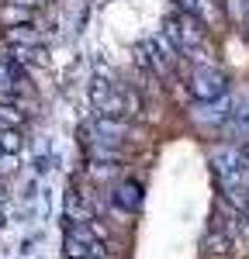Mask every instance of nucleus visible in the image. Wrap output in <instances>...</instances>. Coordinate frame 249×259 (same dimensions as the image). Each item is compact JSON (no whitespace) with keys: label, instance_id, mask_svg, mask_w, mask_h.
<instances>
[{"label":"nucleus","instance_id":"obj_1","mask_svg":"<svg viewBox=\"0 0 249 259\" xmlns=\"http://www.w3.org/2000/svg\"><path fill=\"white\" fill-rule=\"evenodd\" d=\"M111 204H118L128 214H135V211L142 207V187H139L135 180H118V183L111 187Z\"/></svg>","mask_w":249,"mask_h":259},{"label":"nucleus","instance_id":"obj_2","mask_svg":"<svg viewBox=\"0 0 249 259\" xmlns=\"http://www.w3.org/2000/svg\"><path fill=\"white\" fill-rule=\"evenodd\" d=\"M0 41L4 45H35V49H42L45 45V31L31 28V24H14V28H4Z\"/></svg>","mask_w":249,"mask_h":259},{"label":"nucleus","instance_id":"obj_3","mask_svg":"<svg viewBox=\"0 0 249 259\" xmlns=\"http://www.w3.org/2000/svg\"><path fill=\"white\" fill-rule=\"evenodd\" d=\"M31 21V7H18V4H4L0 7V24L14 28V24H28Z\"/></svg>","mask_w":249,"mask_h":259},{"label":"nucleus","instance_id":"obj_4","mask_svg":"<svg viewBox=\"0 0 249 259\" xmlns=\"http://www.w3.org/2000/svg\"><path fill=\"white\" fill-rule=\"evenodd\" d=\"M28 118V111H21L14 104H0V132H7V128H21Z\"/></svg>","mask_w":249,"mask_h":259},{"label":"nucleus","instance_id":"obj_5","mask_svg":"<svg viewBox=\"0 0 249 259\" xmlns=\"http://www.w3.org/2000/svg\"><path fill=\"white\" fill-rule=\"evenodd\" d=\"M21 149V135H18V128H7V132H0V152H18Z\"/></svg>","mask_w":249,"mask_h":259},{"label":"nucleus","instance_id":"obj_6","mask_svg":"<svg viewBox=\"0 0 249 259\" xmlns=\"http://www.w3.org/2000/svg\"><path fill=\"white\" fill-rule=\"evenodd\" d=\"M4 4H18V7H31V11H35L42 0H4Z\"/></svg>","mask_w":249,"mask_h":259},{"label":"nucleus","instance_id":"obj_7","mask_svg":"<svg viewBox=\"0 0 249 259\" xmlns=\"http://www.w3.org/2000/svg\"><path fill=\"white\" fill-rule=\"evenodd\" d=\"M0 207H4V187H0Z\"/></svg>","mask_w":249,"mask_h":259},{"label":"nucleus","instance_id":"obj_8","mask_svg":"<svg viewBox=\"0 0 249 259\" xmlns=\"http://www.w3.org/2000/svg\"><path fill=\"white\" fill-rule=\"evenodd\" d=\"M0 221H4V214H0Z\"/></svg>","mask_w":249,"mask_h":259}]
</instances>
